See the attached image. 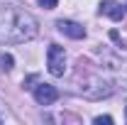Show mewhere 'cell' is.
<instances>
[{
	"mask_svg": "<svg viewBox=\"0 0 127 125\" xmlns=\"http://www.w3.org/2000/svg\"><path fill=\"white\" fill-rule=\"evenodd\" d=\"M37 2H39V5H42V7H44V10H54V7H56V2H59V0H37Z\"/></svg>",
	"mask_w": 127,
	"mask_h": 125,
	"instance_id": "obj_8",
	"label": "cell"
},
{
	"mask_svg": "<svg viewBox=\"0 0 127 125\" xmlns=\"http://www.w3.org/2000/svg\"><path fill=\"white\" fill-rule=\"evenodd\" d=\"M93 123L95 125H112V118H110V115H95Z\"/></svg>",
	"mask_w": 127,
	"mask_h": 125,
	"instance_id": "obj_7",
	"label": "cell"
},
{
	"mask_svg": "<svg viewBox=\"0 0 127 125\" xmlns=\"http://www.w3.org/2000/svg\"><path fill=\"white\" fill-rule=\"evenodd\" d=\"M56 98H59V91H56L51 83H39V86H34V101H37L39 106H51Z\"/></svg>",
	"mask_w": 127,
	"mask_h": 125,
	"instance_id": "obj_3",
	"label": "cell"
},
{
	"mask_svg": "<svg viewBox=\"0 0 127 125\" xmlns=\"http://www.w3.org/2000/svg\"><path fill=\"white\" fill-rule=\"evenodd\" d=\"M0 66H2V71H10L12 69V57L10 54H2L0 57Z\"/></svg>",
	"mask_w": 127,
	"mask_h": 125,
	"instance_id": "obj_6",
	"label": "cell"
},
{
	"mask_svg": "<svg viewBox=\"0 0 127 125\" xmlns=\"http://www.w3.org/2000/svg\"><path fill=\"white\" fill-rule=\"evenodd\" d=\"M37 20L20 5H0V42L2 44H22L37 37Z\"/></svg>",
	"mask_w": 127,
	"mask_h": 125,
	"instance_id": "obj_1",
	"label": "cell"
},
{
	"mask_svg": "<svg viewBox=\"0 0 127 125\" xmlns=\"http://www.w3.org/2000/svg\"><path fill=\"white\" fill-rule=\"evenodd\" d=\"M125 12H127V10L117 2V0H103V2H100V15H108L110 20H115V22L122 20Z\"/></svg>",
	"mask_w": 127,
	"mask_h": 125,
	"instance_id": "obj_5",
	"label": "cell"
},
{
	"mask_svg": "<svg viewBox=\"0 0 127 125\" xmlns=\"http://www.w3.org/2000/svg\"><path fill=\"white\" fill-rule=\"evenodd\" d=\"M47 69H49L51 76H64V71H66V52H64V47H59V44H49Z\"/></svg>",
	"mask_w": 127,
	"mask_h": 125,
	"instance_id": "obj_2",
	"label": "cell"
},
{
	"mask_svg": "<svg viewBox=\"0 0 127 125\" xmlns=\"http://www.w3.org/2000/svg\"><path fill=\"white\" fill-rule=\"evenodd\" d=\"M125 10H127V5H125Z\"/></svg>",
	"mask_w": 127,
	"mask_h": 125,
	"instance_id": "obj_9",
	"label": "cell"
},
{
	"mask_svg": "<svg viewBox=\"0 0 127 125\" xmlns=\"http://www.w3.org/2000/svg\"><path fill=\"white\" fill-rule=\"evenodd\" d=\"M56 27H59V32H64V34L71 37V39H83V37H86V30L81 27L78 22H73V20H59Z\"/></svg>",
	"mask_w": 127,
	"mask_h": 125,
	"instance_id": "obj_4",
	"label": "cell"
}]
</instances>
